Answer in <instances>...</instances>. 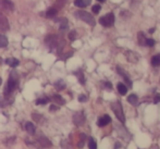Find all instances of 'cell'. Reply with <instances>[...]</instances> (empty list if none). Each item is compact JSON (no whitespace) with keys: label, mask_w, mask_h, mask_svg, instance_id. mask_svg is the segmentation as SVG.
<instances>
[{"label":"cell","mask_w":160,"mask_h":149,"mask_svg":"<svg viewBox=\"0 0 160 149\" xmlns=\"http://www.w3.org/2000/svg\"><path fill=\"white\" fill-rule=\"evenodd\" d=\"M9 28H10V25H9L8 19H7L3 13L0 12V32L6 33V32L9 31Z\"/></svg>","instance_id":"8992f818"},{"label":"cell","mask_w":160,"mask_h":149,"mask_svg":"<svg viewBox=\"0 0 160 149\" xmlns=\"http://www.w3.org/2000/svg\"><path fill=\"white\" fill-rule=\"evenodd\" d=\"M91 3V0H75L74 1V4L78 8H85L88 4Z\"/></svg>","instance_id":"7c38bea8"},{"label":"cell","mask_w":160,"mask_h":149,"mask_svg":"<svg viewBox=\"0 0 160 149\" xmlns=\"http://www.w3.org/2000/svg\"><path fill=\"white\" fill-rule=\"evenodd\" d=\"M88 148L89 149H97V144L94 138H89L88 139Z\"/></svg>","instance_id":"603a6c76"},{"label":"cell","mask_w":160,"mask_h":149,"mask_svg":"<svg viewBox=\"0 0 160 149\" xmlns=\"http://www.w3.org/2000/svg\"><path fill=\"white\" fill-rule=\"evenodd\" d=\"M73 122H74V124H75V125H78V126L83 125V124H84V122H85L84 113H83V112H76V113L73 116Z\"/></svg>","instance_id":"52a82bcc"},{"label":"cell","mask_w":160,"mask_h":149,"mask_svg":"<svg viewBox=\"0 0 160 149\" xmlns=\"http://www.w3.org/2000/svg\"><path fill=\"white\" fill-rule=\"evenodd\" d=\"M145 45H146V46H148V47H152L155 45V40L150 39V38H147V39H146V42H145Z\"/></svg>","instance_id":"4316f807"},{"label":"cell","mask_w":160,"mask_h":149,"mask_svg":"<svg viewBox=\"0 0 160 149\" xmlns=\"http://www.w3.org/2000/svg\"><path fill=\"white\" fill-rule=\"evenodd\" d=\"M58 13V10L56 8H49L48 10H47V12H46V17H53L56 14Z\"/></svg>","instance_id":"e0dca14e"},{"label":"cell","mask_w":160,"mask_h":149,"mask_svg":"<svg viewBox=\"0 0 160 149\" xmlns=\"http://www.w3.org/2000/svg\"><path fill=\"white\" fill-rule=\"evenodd\" d=\"M1 63H2V59L0 58V65H1Z\"/></svg>","instance_id":"8d00e7d4"},{"label":"cell","mask_w":160,"mask_h":149,"mask_svg":"<svg viewBox=\"0 0 160 149\" xmlns=\"http://www.w3.org/2000/svg\"><path fill=\"white\" fill-rule=\"evenodd\" d=\"M55 86H56V88H57L58 90H62V89H64L65 88V84H64V82L63 81H58L57 83L55 84Z\"/></svg>","instance_id":"44dd1931"},{"label":"cell","mask_w":160,"mask_h":149,"mask_svg":"<svg viewBox=\"0 0 160 149\" xmlns=\"http://www.w3.org/2000/svg\"><path fill=\"white\" fill-rule=\"evenodd\" d=\"M117 88H118L119 94L122 95V96H124V95L128 92V87L125 86L124 84H122V83H119V84L117 85Z\"/></svg>","instance_id":"5bb4252c"},{"label":"cell","mask_w":160,"mask_h":149,"mask_svg":"<svg viewBox=\"0 0 160 149\" xmlns=\"http://www.w3.org/2000/svg\"><path fill=\"white\" fill-rule=\"evenodd\" d=\"M38 141V143L40 144V145L42 146V147H46V148H48V147H51V142L49 141L47 137H44V136H42V137H39V138L37 139Z\"/></svg>","instance_id":"30bf717a"},{"label":"cell","mask_w":160,"mask_h":149,"mask_svg":"<svg viewBox=\"0 0 160 149\" xmlns=\"http://www.w3.org/2000/svg\"><path fill=\"white\" fill-rule=\"evenodd\" d=\"M14 4L10 0H0V10L3 12H12Z\"/></svg>","instance_id":"5b68a950"},{"label":"cell","mask_w":160,"mask_h":149,"mask_svg":"<svg viewBox=\"0 0 160 149\" xmlns=\"http://www.w3.org/2000/svg\"><path fill=\"white\" fill-rule=\"evenodd\" d=\"M128 101L131 103V105L136 106L137 102H138V98H137V96L135 94H132V95H130V96L128 97Z\"/></svg>","instance_id":"9a60e30c"},{"label":"cell","mask_w":160,"mask_h":149,"mask_svg":"<svg viewBox=\"0 0 160 149\" xmlns=\"http://www.w3.org/2000/svg\"><path fill=\"white\" fill-rule=\"evenodd\" d=\"M100 6H99V4H95V6H93V9H92V10H93V12L94 13H99V11H100Z\"/></svg>","instance_id":"f1b7e54d"},{"label":"cell","mask_w":160,"mask_h":149,"mask_svg":"<svg viewBox=\"0 0 160 149\" xmlns=\"http://www.w3.org/2000/svg\"><path fill=\"white\" fill-rule=\"evenodd\" d=\"M110 122H111V118H110L108 114H105L103 117H101V118H99L98 122H97V124H98V126H106L107 124H109Z\"/></svg>","instance_id":"ba28073f"},{"label":"cell","mask_w":160,"mask_h":149,"mask_svg":"<svg viewBox=\"0 0 160 149\" xmlns=\"http://www.w3.org/2000/svg\"><path fill=\"white\" fill-rule=\"evenodd\" d=\"M75 15L78 17L80 20H82V21H84L85 23L89 24V25L94 26L95 25V20H94L93 15L89 14L88 12H86V11H78V12L75 13Z\"/></svg>","instance_id":"3957f363"},{"label":"cell","mask_w":160,"mask_h":149,"mask_svg":"<svg viewBox=\"0 0 160 149\" xmlns=\"http://www.w3.org/2000/svg\"><path fill=\"white\" fill-rule=\"evenodd\" d=\"M78 101L80 102H85V101H87V97L85 95H80L78 96Z\"/></svg>","instance_id":"4dcf8cb0"},{"label":"cell","mask_w":160,"mask_h":149,"mask_svg":"<svg viewBox=\"0 0 160 149\" xmlns=\"http://www.w3.org/2000/svg\"><path fill=\"white\" fill-rule=\"evenodd\" d=\"M154 32H155V28H150L149 30V33H154Z\"/></svg>","instance_id":"d590c367"},{"label":"cell","mask_w":160,"mask_h":149,"mask_svg":"<svg viewBox=\"0 0 160 149\" xmlns=\"http://www.w3.org/2000/svg\"><path fill=\"white\" fill-rule=\"evenodd\" d=\"M52 100H53V102H56V103H58V105H64V99L62 98L60 95H53L52 96Z\"/></svg>","instance_id":"2e32d148"},{"label":"cell","mask_w":160,"mask_h":149,"mask_svg":"<svg viewBox=\"0 0 160 149\" xmlns=\"http://www.w3.org/2000/svg\"><path fill=\"white\" fill-rule=\"evenodd\" d=\"M99 23L102 26H106V27H109V26H112L114 23V15L113 13H108V14L103 15L99 19Z\"/></svg>","instance_id":"277c9868"},{"label":"cell","mask_w":160,"mask_h":149,"mask_svg":"<svg viewBox=\"0 0 160 149\" xmlns=\"http://www.w3.org/2000/svg\"><path fill=\"white\" fill-rule=\"evenodd\" d=\"M6 63L8 65H10L11 67H17L18 65L20 64V61L18 59H15V58H8V59L6 60Z\"/></svg>","instance_id":"4fadbf2b"},{"label":"cell","mask_w":160,"mask_h":149,"mask_svg":"<svg viewBox=\"0 0 160 149\" xmlns=\"http://www.w3.org/2000/svg\"><path fill=\"white\" fill-rule=\"evenodd\" d=\"M98 1H99V2H102V1H103V0H98Z\"/></svg>","instance_id":"74e56055"},{"label":"cell","mask_w":160,"mask_h":149,"mask_svg":"<svg viewBox=\"0 0 160 149\" xmlns=\"http://www.w3.org/2000/svg\"><path fill=\"white\" fill-rule=\"evenodd\" d=\"M59 23H60V28H61V30H67V28H68L67 19H60Z\"/></svg>","instance_id":"cb8c5ba5"},{"label":"cell","mask_w":160,"mask_h":149,"mask_svg":"<svg viewBox=\"0 0 160 149\" xmlns=\"http://www.w3.org/2000/svg\"><path fill=\"white\" fill-rule=\"evenodd\" d=\"M18 85H19V75L17 74V72L13 71V72H11V74H10L8 84H7V87H6V89H4V95L9 96L13 90L17 88Z\"/></svg>","instance_id":"6da1fadb"},{"label":"cell","mask_w":160,"mask_h":149,"mask_svg":"<svg viewBox=\"0 0 160 149\" xmlns=\"http://www.w3.org/2000/svg\"><path fill=\"white\" fill-rule=\"evenodd\" d=\"M58 109H59V107H57V106H55V105L50 106V111H56V110H58Z\"/></svg>","instance_id":"d6a6232c"},{"label":"cell","mask_w":160,"mask_h":149,"mask_svg":"<svg viewBox=\"0 0 160 149\" xmlns=\"http://www.w3.org/2000/svg\"><path fill=\"white\" fill-rule=\"evenodd\" d=\"M146 39H147V38L144 37V34L142 33V32H139L138 33V42H139V45H141V46H144V45H145Z\"/></svg>","instance_id":"7402d4cb"},{"label":"cell","mask_w":160,"mask_h":149,"mask_svg":"<svg viewBox=\"0 0 160 149\" xmlns=\"http://www.w3.org/2000/svg\"><path fill=\"white\" fill-rule=\"evenodd\" d=\"M75 74H76V75H78V81H80L81 84H85V77H84V75H83L82 72H76Z\"/></svg>","instance_id":"d4e9b609"},{"label":"cell","mask_w":160,"mask_h":149,"mask_svg":"<svg viewBox=\"0 0 160 149\" xmlns=\"http://www.w3.org/2000/svg\"><path fill=\"white\" fill-rule=\"evenodd\" d=\"M8 46V39L4 35L0 34V48H4Z\"/></svg>","instance_id":"d6986e66"},{"label":"cell","mask_w":160,"mask_h":149,"mask_svg":"<svg viewBox=\"0 0 160 149\" xmlns=\"http://www.w3.org/2000/svg\"><path fill=\"white\" fill-rule=\"evenodd\" d=\"M32 118L34 121H36V122H40L42 121V116H39V114H37V113H33L32 114Z\"/></svg>","instance_id":"83f0119b"},{"label":"cell","mask_w":160,"mask_h":149,"mask_svg":"<svg viewBox=\"0 0 160 149\" xmlns=\"http://www.w3.org/2000/svg\"><path fill=\"white\" fill-rule=\"evenodd\" d=\"M105 85H106V86H107L108 87V88H109V89H111L112 88V85H111V83H105Z\"/></svg>","instance_id":"836d02e7"},{"label":"cell","mask_w":160,"mask_h":149,"mask_svg":"<svg viewBox=\"0 0 160 149\" xmlns=\"http://www.w3.org/2000/svg\"><path fill=\"white\" fill-rule=\"evenodd\" d=\"M117 72H118L119 74H120L121 76H122L123 78L125 80V82L128 84V87H132V82H131V80L128 78V76L125 74V72L122 70V67H117Z\"/></svg>","instance_id":"9c48e42d"},{"label":"cell","mask_w":160,"mask_h":149,"mask_svg":"<svg viewBox=\"0 0 160 149\" xmlns=\"http://www.w3.org/2000/svg\"><path fill=\"white\" fill-rule=\"evenodd\" d=\"M154 102H155V103H158V102H160V94H156V95H155Z\"/></svg>","instance_id":"1f68e13d"},{"label":"cell","mask_w":160,"mask_h":149,"mask_svg":"<svg viewBox=\"0 0 160 149\" xmlns=\"http://www.w3.org/2000/svg\"><path fill=\"white\" fill-rule=\"evenodd\" d=\"M68 0H57L55 3V6H53V8H56L57 10H60V9H62L64 7V4L67 3Z\"/></svg>","instance_id":"ac0fdd59"},{"label":"cell","mask_w":160,"mask_h":149,"mask_svg":"<svg viewBox=\"0 0 160 149\" xmlns=\"http://www.w3.org/2000/svg\"><path fill=\"white\" fill-rule=\"evenodd\" d=\"M49 101V99L47 98V97H45V98H39L37 101H36V103L37 105H46L47 102Z\"/></svg>","instance_id":"484cf974"},{"label":"cell","mask_w":160,"mask_h":149,"mask_svg":"<svg viewBox=\"0 0 160 149\" xmlns=\"http://www.w3.org/2000/svg\"><path fill=\"white\" fill-rule=\"evenodd\" d=\"M1 82H2V81H1V77H0V84H1Z\"/></svg>","instance_id":"f35d334b"},{"label":"cell","mask_w":160,"mask_h":149,"mask_svg":"<svg viewBox=\"0 0 160 149\" xmlns=\"http://www.w3.org/2000/svg\"><path fill=\"white\" fill-rule=\"evenodd\" d=\"M116 149H119V148H121V144L120 143H117L116 144V147H114Z\"/></svg>","instance_id":"e575fe53"},{"label":"cell","mask_w":160,"mask_h":149,"mask_svg":"<svg viewBox=\"0 0 160 149\" xmlns=\"http://www.w3.org/2000/svg\"><path fill=\"white\" fill-rule=\"evenodd\" d=\"M152 64L154 67H159L160 65V55H157V56H154L152 58Z\"/></svg>","instance_id":"ffe728a7"},{"label":"cell","mask_w":160,"mask_h":149,"mask_svg":"<svg viewBox=\"0 0 160 149\" xmlns=\"http://www.w3.org/2000/svg\"><path fill=\"white\" fill-rule=\"evenodd\" d=\"M111 109H112V111L114 112V114H116L117 119H118L122 124L124 123L125 117H124V113H123V109H122V106H121V102L111 103Z\"/></svg>","instance_id":"7a4b0ae2"},{"label":"cell","mask_w":160,"mask_h":149,"mask_svg":"<svg viewBox=\"0 0 160 149\" xmlns=\"http://www.w3.org/2000/svg\"><path fill=\"white\" fill-rule=\"evenodd\" d=\"M69 38L70 40H75L76 39V33L74 31H72L71 33L69 34Z\"/></svg>","instance_id":"f546056e"},{"label":"cell","mask_w":160,"mask_h":149,"mask_svg":"<svg viewBox=\"0 0 160 149\" xmlns=\"http://www.w3.org/2000/svg\"><path fill=\"white\" fill-rule=\"evenodd\" d=\"M25 130H26V132H28V134H31V135H34V134H35V132H36V127H35V125H34L32 122H28V123L25 124Z\"/></svg>","instance_id":"8fae6325"}]
</instances>
